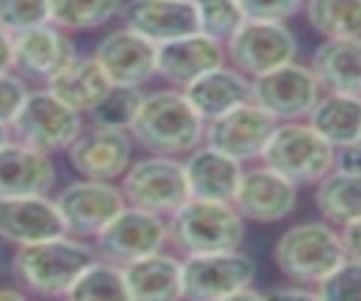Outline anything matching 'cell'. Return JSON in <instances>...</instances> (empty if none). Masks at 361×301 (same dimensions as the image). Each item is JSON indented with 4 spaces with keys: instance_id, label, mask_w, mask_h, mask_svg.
<instances>
[{
    "instance_id": "cell-1",
    "label": "cell",
    "mask_w": 361,
    "mask_h": 301,
    "mask_svg": "<svg viewBox=\"0 0 361 301\" xmlns=\"http://www.w3.org/2000/svg\"><path fill=\"white\" fill-rule=\"evenodd\" d=\"M131 134L147 150L169 157L197 148L203 136V118L185 95L158 91L142 100Z\"/></svg>"
},
{
    "instance_id": "cell-2",
    "label": "cell",
    "mask_w": 361,
    "mask_h": 301,
    "mask_svg": "<svg viewBox=\"0 0 361 301\" xmlns=\"http://www.w3.org/2000/svg\"><path fill=\"white\" fill-rule=\"evenodd\" d=\"M95 263V252L77 240L56 236L50 240L20 244L16 252V274L23 283L41 295H68L88 265Z\"/></svg>"
},
{
    "instance_id": "cell-3",
    "label": "cell",
    "mask_w": 361,
    "mask_h": 301,
    "mask_svg": "<svg viewBox=\"0 0 361 301\" xmlns=\"http://www.w3.org/2000/svg\"><path fill=\"white\" fill-rule=\"evenodd\" d=\"M167 233L185 254L233 252L244 240L242 213L231 202L190 197L176 213H172Z\"/></svg>"
},
{
    "instance_id": "cell-4",
    "label": "cell",
    "mask_w": 361,
    "mask_h": 301,
    "mask_svg": "<svg viewBox=\"0 0 361 301\" xmlns=\"http://www.w3.org/2000/svg\"><path fill=\"white\" fill-rule=\"evenodd\" d=\"M345 261L341 236L319 222L291 227L276 244V263L282 274L300 283H321Z\"/></svg>"
},
{
    "instance_id": "cell-5",
    "label": "cell",
    "mask_w": 361,
    "mask_h": 301,
    "mask_svg": "<svg viewBox=\"0 0 361 301\" xmlns=\"http://www.w3.org/2000/svg\"><path fill=\"white\" fill-rule=\"evenodd\" d=\"M262 159L289 182L312 184L330 172L336 154L312 125H282L269 138Z\"/></svg>"
},
{
    "instance_id": "cell-6",
    "label": "cell",
    "mask_w": 361,
    "mask_h": 301,
    "mask_svg": "<svg viewBox=\"0 0 361 301\" xmlns=\"http://www.w3.org/2000/svg\"><path fill=\"white\" fill-rule=\"evenodd\" d=\"M255 276L253 261L244 254L212 252L188 254L183 263V297L188 299H257L251 293Z\"/></svg>"
},
{
    "instance_id": "cell-7",
    "label": "cell",
    "mask_w": 361,
    "mask_h": 301,
    "mask_svg": "<svg viewBox=\"0 0 361 301\" xmlns=\"http://www.w3.org/2000/svg\"><path fill=\"white\" fill-rule=\"evenodd\" d=\"M122 193L131 206L158 216L176 213L192 197L185 165L174 159H165V154L138 161L129 168V172H124Z\"/></svg>"
},
{
    "instance_id": "cell-8",
    "label": "cell",
    "mask_w": 361,
    "mask_h": 301,
    "mask_svg": "<svg viewBox=\"0 0 361 301\" xmlns=\"http://www.w3.org/2000/svg\"><path fill=\"white\" fill-rule=\"evenodd\" d=\"M11 129L20 143L37 148L41 152H56L71 148L79 136L82 122L79 111L68 107L63 100L48 91L30 93L18 116L11 122Z\"/></svg>"
},
{
    "instance_id": "cell-9",
    "label": "cell",
    "mask_w": 361,
    "mask_h": 301,
    "mask_svg": "<svg viewBox=\"0 0 361 301\" xmlns=\"http://www.w3.org/2000/svg\"><path fill=\"white\" fill-rule=\"evenodd\" d=\"M167 238L165 222L158 213L138 206L122 208L109 225L97 233V249L111 263L127 265L142 256L156 254Z\"/></svg>"
},
{
    "instance_id": "cell-10",
    "label": "cell",
    "mask_w": 361,
    "mask_h": 301,
    "mask_svg": "<svg viewBox=\"0 0 361 301\" xmlns=\"http://www.w3.org/2000/svg\"><path fill=\"white\" fill-rule=\"evenodd\" d=\"M228 52L235 66L255 77L280 69L296 54V39L276 20H244L228 39Z\"/></svg>"
},
{
    "instance_id": "cell-11",
    "label": "cell",
    "mask_w": 361,
    "mask_h": 301,
    "mask_svg": "<svg viewBox=\"0 0 361 301\" xmlns=\"http://www.w3.org/2000/svg\"><path fill=\"white\" fill-rule=\"evenodd\" d=\"M276 118L259 105H240L224 116L208 120V145L237 161L262 157L269 138L276 131Z\"/></svg>"
},
{
    "instance_id": "cell-12",
    "label": "cell",
    "mask_w": 361,
    "mask_h": 301,
    "mask_svg": "<svg viewBox=\"0 0 361 301\" xmlns=\"http://www.w3.org/2000/svg\"><path fill=\"white\" fill-rule=\"evenodd\" d=\"M319 86L314 71L289 61L257 77L253 100L276 120H293L310 114L319 102Z\"/></svg>"
},
{
    "instance_id": "cell-13",
    "label": "cell",
    "mask_w": 361,
    "mask_h": 301,
    "mask_svg": "<svg viewBox=\"0 0 361 301\" xmlns=\"http://www.w3.org/2000/svg\"><path fill=\"white\" fill-rule=\"evenodd\" d=\"M56 206L75 236H97L124 208V195L109 182H77L61 191Z\"/></svg>"
},
{
    "instance_id": "cell-14",
    "label": "cell",
    "mask_w": 361,
    "mask_h": 301,
    "mask_svg": "<svg viewBox=\"0 0 361 301\" xmlns=\"http://www.w3.org/2000/svg\"><path fill=\"white\" fill-rule=\"evenodd\" d=\"M95 59L120 86H140L158 73V46L133 30H118L102 39Z\"/></svg>"
},
{
    "instance_id": "cell-15",
    "label": "cell",
    "mask_w": 361,
    "mask_h": 301,
    "mask_svg": "<svg viewBox=\"0 0 361 301\" xmlns=\"http://www.w3.org/2000/svg\"><path fill=\"white\" fill-rule=\"evenodd\" d=\"M131 161V141L124 129L95 127L93 131L77 136L71 145L73 168L86 179L111 182L127 172Z\"/></svg>"
},
{
    "instance_id": "cell-16",
    "label": "cell",
    "mask_w": 361,
    "mask_h": 301,
    "mask_svg": "<svg viewBox=\"0 0 361 301\" xmlns=\"http://www.w3.org/2000/svg\"><path fill=\"white\" fill-rule=\"evenodd\" d=\"M66 222L56 202L43 195L0 199V238L20 244L66 236Z\"/></svg>"
},
{
    "instance_id": "cell-17",
    "label": "cell",
    "mask_w": 361,
    "mask_h": 301,
    "mask_svg": "<svg viewBox=\"0 0 361 301\" xmlns=\"http://www.w3.org/2000/svg\"><path fill=\"white\" fill-rule=\"evenodd\" d=\"M124 20L156 46L199 32L192 0H133L124 7Z\"/></svg>"
},
{
    "instance_id": "cell-18",
    "label": "cell",
    "mask_w": 361,
    "mask_h": 301,
    "mask_svg": "<svg viewBox=\"0 0 361 301\" xmlns=\"http://www.w3.org/2000/svg\"><path fill=\"white\" fill-rule=\"evenodd\" d=\"M233 204L244 218L255 222H276L287 218L296 204V184L264 165L259 170L242 175Z\"/></svg>"
},
{
    "instance_id": "cell-19",
    "label": "cell",
    "mask_w": 361,
    "mask_h": 301,
    "mask_svg": "<svg viewBox=\"0 0 361 301\" xmlns=\"http://www.w3.org/2000/svg\"><path fill=\"white\" fill-rule=\"evenodd\" d=\"M54 184V165L48 152L25 143L0 148V199L45 195Z\"/></svg>"
},
{
    "instance_id": "cell-20",
    "label": "cell",
    "mask_w": 361,
    "mask_h": 301,
    "mask_svg": "<svg viewBox=\"0 0 361 301\" xmlns=\"http://www.w3.org/2000/svg\"><path fill=\"white\" fill-rule=\"evenodd\" d=\"M219 66H224L221 43L203 32L158 46V73L178 86H188Z\"/></svg>"
},
{
    "instance_id": "cell-21",
    "label": "cell",
    "mask_w": 361,
    "mask_h": 301,
    "mask_svg": "<svg viewBox=\"0 0 361 301\" xmlns=\"http://www.w3.org/2000/svg\"><path fill=\"white\" fill-rule=\"evenodd\" d=\"M77 57L73 43L56 28L37 25L14 37V64L32 77L50 80Z\"/></svg>"
},
{
    "instance_id": "cell-22",
    "label": "cell",
    "mask_w": 361,
    "mask_h": 301,
    "mask_svg": "<svg viewBox=\"0 0 361 301\" xmlns=\"http://www.w3.org/2000/svg\"><path fill=\"white\" fill-rule=\"evenodd\" d=\"M185 175L192 197L212 199V202H233L244 172L240 168V161L208 145L188 159Z\"/></svg>"
},
{
    "instance_id": "cell-23",
    "label": "cell",
    "mask_w": 361,
    "mask_h": 301,
    "mask_svg": "<svg viewBox=\"0 0 361 301\" xmlns=\"http://www.w3.org/2000/svg\"><path fill=\"white\" fill-rule=\"evenodd\" d=\"M129 299L169 301L183 297V263L172 256L149 254L124 265Z\"/></svg>"
},
{
    "instance_id": "cell-24",
    "label": "cell",
    "mask_w": 361,
    "mask_h": 301,
    "mask_svg": "<svg viewBox=\"0 0 361 301\" xmlns=\"http://www.w3.org/2000/svg\"><path fill=\"white\" fill-rule=\"evenodd\" d=\"M185 98L203 120H214L226 111L253 100V84H248L240 73L219 66L188 84Z\"/></svg>"
},
{
    "instance_id": "cell-25",
    "label": "cell",
    "mask_w": 361,
    "mask_h": 301,
    "mask_svg": "<svg viewBox=\"0 0 361 301\" xmlns=\"http://www.w3.org/2000/svg\"><path fill=\"white\" fill-rule=\"evenodd\" d=\"M314 75L332 93L361 95V37L330 39L316 50Z\"/></svg>"
},
{
    "instance_id": "cell-26",
    "label": "cell",
    "mask_w": 361,
    "mask_h": 301,
    "mask_svg": "<svg viewBox=\"0 0 361 301\" xmlns=\"http://www.w3.org/2000/svg\"><path fill=\"white\" fill-rule=\"evenodd\" d=\"M48 82L50 91L75 111H90L113 86L95 57H75Z\"/></svg>"
},
{
    "instance_id": "cell-27",
    "label": "cell",
    "mask_w": 361,
    "mask_h": 301,
    "mask_svg": "<svg viewBox=\"0 0 361 301\" xmlns=\"http://www.w3.org/2000/svg\"><path fill=\"white\" fill-rule=\"evenodd\" d=\"M310 125L332 145L345 148L361 141V95L332 93L310 111Z\"/></svg>"
},
{
    "instance_id": "cell-28",
    "label": "cell",
    "mask_w": 361,
    "mask_h": 301,
    "mask_svg": "<svg viewBox=\"0 0 361 301\" xmlns=\"http://www.w3.org/2000/svg\"><path fill=\"white\" fill-rule=\"evenodd\" d=\"M316 204L321 213L336 225L345 227L361 220V175L345 170L327 172L316 193Z\"/></svg>"
},
{
    "instance_id": "cell-29",
    "label": "cell",
    "mask_w": 361,
    "mask_h": 301,
    "mask_svg": "<svg viewBox=\"0 0 361 301\" xmlns=\"http://www.w3.org/2000/svg\"><path fill=\"white\" fill-rule=\"evenodd\" d=\"M307 16L327 39L361 37V0H310Z\"/></svg>"
},
{
    "instance_id": "cell-30",
    "label": "cell",
    "mask_w": 361,
    "mask_h": 301,
    "mask_svg": "<svg viewBox=\"0 0 361 301\" xmlns=\"http://www.w3.org/2000/svg\"><path fill=\"white\" fill-rule=\"evenodd\" d=\"M120 9L122 0H50V20L68 30H93Z\"/></svg>"
},
{
    "instance_id": "cell-31",
    "label": "cell",
    "mask_w": 361,
    "mask_h": 301,
    "mask_svg": "<svg viewBox=\"0 0 361 301\" xmlns=\"http://www.w3.org/2000/svg\"><path fill=\"white\" fill-rule=\"evenodd\" d=\"M68 297L111 301V299H129V290H127V281H124V272L120 267L95 261L79 274Z\"/></svg>"
},
{
    "instance_id": "cell-32",
    "label": "cell",
    "mask_w": 361,
    "mask_h": 301,
    "mask_svg": "<svg viewBox=\"0 0 361 301\" xmlns=\"http://www.w3.org/2000/svg\"><path fill=\"white\" fill-rule=\"evenodd\" d=\"M145 95L138 91V86H120L113 84L109 93L90 109L95 125L113 127V129H131L135 116L142 107Z\"/></svg>"
},
{
    "instance_id": "cell-33",
    "label": "cell",
    "mask_w": 361,
    "mask_h": 301,
    "mask_svg": "<svg viewBox=\"0 0 361 301\" xmlns=\"http://www.w3.org/2000/svg\"><path fill=\"white\" fill-rule=\"evenodd\" d=\"M199 18V32L228 41L246 20L237 0H192Z\"/></svg>"
},
{
    "instance_id": "cell-34",
    "label": "cell",
    "mask_w": 361,
    "mask_h": 301,
    "mask_svg": "<svg viewBox=\"0 0 361 301\" xmlns=\"http://www.w3.org/2000/svg\"><path fill=\"white\" fill-rule=\"evenodd\" d=\"M50 20V0H0V28L18 35Z\"/></svg>"
},
{
    "instance_id": "cell-35",
    "label": "cell",
    "mask_w": 361,
    "mask_h": 301,
    "mask_svg": "<svg viewBox=\"0 0 361 301\" xmlns=\"http://www.w3.org/2000/svg\"><path fill=\"white\" fill-rule=\"evenodd\" d=\"M319 295L327 301L361 299V261H343L319 283Z\"/></svg>"
},
{
    "instance_id": "cell-36",
    "label": "cell",
    "mask_w": 361,
    "mask_h": 301,
    "mask_svg": "<svg viewBox=\"0 0 361 301\" xmlns=\"http://www.w3.org/2000/svg\"><path fill=\"white\" fill-rule=\"evenodd\" d=\"M248 20H276L282 23L300 9L302 0H237Z\"/></svg>"
},
{
    "instance_id": "cell-37",
    "label": "cell",
    "mask_w": 361,
    "mask_h": 301,
    "mask_svg": "<svg viewBox=\"0 0 361 301\" xmlns=\"http://www.w3.org/2000/svg\"><path fill=\"white\" fill-rule=\"evenodd\" d=\"M27 95L30 93L25 91V86H23L18 77L0 73V122L11 125L18 116L20 107L25 105Z\"/></svg>"
},
{
    "instance_id": "cell-38",
    "label": "cell",
    "mask_w": 361,
    "mask_h": 301,
    "mask_svg": "<svg viewBox=\"0 0 361 301\" xmlns=\"http://www.w3.org/2000/svg\"><path fill=\"white\" fill-rule=\"evenodd\" d=\"M336 163H338V170L361 175V141L345 145V148H338Z\"/></svg>"
},
{
    "instance_id": "cell-39",
    "label": "cell",
    "mask_w": 361,
    "mask_h": 301,
    "mask_svg": "<svg viewBox=\"0 0 361 301\" xmlns=\"http://www.w3.org/2000/svg\"><path fill=\"white\" fill-rule=\"evenodd\" d=\"M343 247H345V256L355 261H361V220L350 222L343 229Z\"/></svg>"
},
{
    "instance_id": "cell-40",
    "label": "cell",
    "mask_w": 361,
    "mask_h": 301,
    "mask_svg": "<svg viewBox=\"0 0 361 301\" xmlns=\"http://www.w3.org/2000/svg\"><path fill=\"white\" fill-rule=\"evenodd\" d=\"M11 64H14V37L0 28V73H7Z\"/></svg>"
},
{
    "instance_id": "cell-41",
    "label": "cell",
    "mask_w": 361,
    "mask_h": 301,
    "mask_svg": "<svg viewBox=\"0 0 361 301\" xmlns=\"http://www.w3.org/2000/svg\"><path fill=\"white\" fill-rule=\"evenodd\" d=\"M274 297H307V299H312V297H319V295H314V293H305V290H276V293H271Z\"/></svg>"
},
{
    "instance_id": "cell-42",
    "label": "cell",
    "mask_w": 361,
    "mask_h": 301,
    "mask_svg": "<svg viewBox=\"0 0 361 301\" xmlns=\"http://www.w3.org/2000/svg\"><path fill=\"white\" fill-rule=\"evenodd\" d=\"M5 143H9V125L0 122V148H3Z\"/></svg>"
},
{
    "instance_id": "cell-43",
    "label": "cell",
    "mask_w": 361,
    "mask_h": 301,
    "mask_svg": "<svg viewBox=\"0 0 361 301\" xmlns=\"http://www.w3.org/2000/svg\"><path fill=\"white\" fill-rule=\"evenodd\" d=\"M0 297L3 299H20V293H11V290H0Z\"/></svg>"
}]
</instances>
